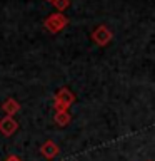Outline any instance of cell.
Segmentation results:
<instances>
[{"mask_svg":"<svg viewBox=\"0 0 155 161\" xmlns=\"http://www.w3.org/2000/svg\"><path fill=\"white\" fill-rule=\"evenodd\" d=\"M75 103V94L70 91L68 87H62L57 91L53 97V109L55 113H60V111H68V108Z\"/></svg>","mask_w":155,"mask_h":161,"instance_id":"1","label":"cell"},{"mask_svg":"<svg viewBox=\"0 0 155 161\" xmlns=\"http://www.w3.org/2000/svg\"><path fill=\"white\" fill-rule=\"evenodd\" d=\"M68 25V19L65 17L62 12H55L50 14L47 19L43 20V27L48 30L50 34H58Z\"/></svg>","mask_w":155,"mask_h":161,"instance_id":"2","label":"cell"},{"mask_svg":"<svg viewBox=\"0 0 155 161\" xmlns=\"http://www.w3.org/2000/svg\"><path fill=\"white\" fill-rule=\"evenodd\" d=\"M90 37H92V40H93L97 45H100V47H105V45L110 44V40H112L113 34H112V30H110L107 25H97V27L92 30Z\"/></svg>","mask_w":155,"mask_h":161,"instance_id":"3","label":"cell"},{"mask_svg":"<svg viewBox=\"0 0 155 161\" xmlns=\"http://www.w3.org/2000/svg\"><path fill=\"white\" fill-rule=\"evenodd\" d=\"M17 129H18V123L15 121L13 116H5L3 119H0V133L3 136H12Z\"/></svg>","mask_w":155,"mask_h":161,"instance_id":"4","label":"cell"},{"mask_svg":"<svg viewBox=\"0 0 155 161\" xmlns=\"http://www.w3.org/2000/svg\"><path fill=\"white\" fill-rule=\"evenodd\" d=\"M58 151H60V148L53 143V141H45V143L42 144V148H40V153H42L47 159L55 158V156L58 154Z\"/></svg>","mask_w":155,"mask_h":161,"instance_id":"5","label":"cell"},{"mask_svg":"<svg viewBox=\"0 0 155 161\" xmlns=\"http://www.w3.org/2000/svg\"><path fill=\"white\" fill-rule=\"evenodd\" d=\"M2 109H3L5 116H13V114H17L20 111V103L17 99H13V97H8V99L3 101Z\"/></svg>","mask_w":155,"mask_h":161,"instance_id":"6","label":"cell"},{"mask_svg":"<svg viewBox=\"0 0 155 161\" xmlns=\"http://www.w3.org/2000/svg\"><path fill=\"white\" fill-rule=\"evenodd\" d=\"M53 119L58 126H67L70 123V114H68V111H60V113H55Z\"/></svg>","mask_w":155,"mask_h":161,"instance_id":"7","label":"cell"},{"mask_svg":"<svg viewBox=\"0 0 155 161\" xmlns=\"http://www.w3.org/2000/svg\"><path fill=\"white\" fill-rule=\"evenodd\" d=\"M52 5L57 8V12H63L70 7V0H53Z\"/></svg>","mask_w":155,"mask_h":161,"instance_id":"8","label":"cell"},{"mask_svg":"<svg viewBox=\"0 0 155 161\" xmlns=\"http://www.w3.org/2000/svg\"><path fill=\"white\" fill-rule=\"evenodd\" d=\"M5 161H22V159H20L18 156H13V154H12V156H8V158L5 159Z\"/></svg>","mask_w":155,"mask_h":161,"instance_id":"9","label":"cell"},{"mask_svg":"<svg viewBox=\"0 0 155 161\" xmlns=\"http://www.w3.org/2000/svg\"><path fill=\"white\" fill-rule=\"evenodd\" d=\"M45 2H50V3H52V2H53V0H45Z\"/></svg>","mask_w":155,"mask_h":161,"instance_id":"10","label":"cell"}]
</instances>
